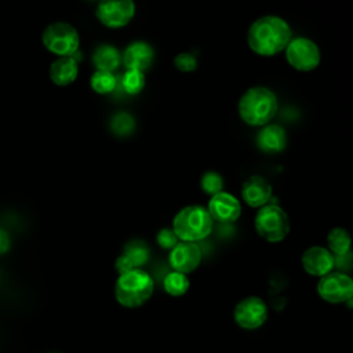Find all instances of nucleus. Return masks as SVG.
<instances>
[{
  "instance_id": "obj_28",
  "label": "nucleus",
  "mask_w": 353,
  "mask_h": 353,
  "mask_svg": "<svg viewBox=\"0 0 353 353\" xmlns=\"http://www.w3.org/2000/svg\"><path fill=\"white\" fill-rule=\"evenodd\" d=\"M10 245H11L10 234L4 229H0V255L6 254L10 250Z\"/></svg>"
},
{
  "instance_id": "obj_23",
  "label": "nucleus",
  "mask_w": 353,
  "mask_h": 353,
  "mask_svg": "<svg viewBox=\"0 0 353 353\" xmlns=\"http://www.w3.org/2000/svg\"><path fill=\"white\" fill-rule=\"evenodd\" d=\"M120 84L125 94L137 95L145 87V74L143 72H138V70H125L124 74L121 76Z\"/></svg>"
},
{
  "instance_id": "obj_2",
  "label": "nucleus",
  "mask_w": 353,
  "mask_h": 353,
  "mask_svg": "<svg viewBox=\"0 0 353 353\" xmlns=\"http://www.w3.org/2000/svg\"><path fill=\"white\" fill-rule=\"evenodd\" d=\"M241 120L254 127H262L274 117L279 103L274 92L266 87L248 88L239 101Z\"/></svg>"
},
{
  "instance_id": "obj_10",
  "label": "nucleus",
  "mask_w": 353,
  "mask_h": 353,
  "mask_svg": "<svg viewBox=\"0 0 353 353\" xmlns=\"http://www.w3.org/2000/svg\"><path fill=\"white\" fill-rule=\"evenodd\" d=\"M233 319L244 330H256L268 319V306L259 296H245L234 306Z\"/></svg>"
},
{
  "instance_id": "obj_24",
  "label": "nucleus",
  "mask_w": 353,
  "mask_h": 353,
  "mask_svg": "<svg viewBox=\"0 0 353 353\" xmlns=\"http://www.w3.org/2000/svg\"><path fill=\"white\" fill-rule=\"evenodd\" d=\"M135 127V121L134 117L130 113L125 112H120L116 113L112 120H110V130L119 135V137H125L130 135L132 132Z\"/></svg>"
},
{
  "instance_id": "obj_5",
  "label": "nucleus",
  "mask_w": 353,
  "mask_h": 353,
  "mask_svg": "<svg viewBox=\"0 0 353 353\" xmlns=\"http://www.w3.org/2000/svg\"><path fill=\"white\" fill-rule=\"evenodd\" d=\"M254 226L259 237L269 243L283 241L290 233L288 215L277 204L261 207L255 215Z\"/></svg>"
},
{
  "instance_id": "obj_22",
  "label": "nucleus",
  "mask_w": 353,
  "mask_h": 353,
  "mask_svg": "<svg viewBox=\"0 0 353 353\" xmlns=\"http://www.w3.org/2000/svg\"><path fill=\"white\" fill-rule=\"evenodd\" d=\"M90 85L97 94L105 95L114 91L117 85V79L112 72L95 70L90 77Z\"/></svg>"
},
{
  "instance_id": "obj_6",
  "label": "nucleus",
  "mask_w": 353,
  "mask_h": 353,
  "mask_svg": "<svg viewBox=\"0 0 353 353\" xmlns=\"http://www.w3.org/2000/svg\"><path fill=\"white\" fill-rule=\"evenodd\" d=\"M41 43L47 51L57 57H72L79 50L80 36L70 23L52 22L43 30Z\"/></svg>"
},
{
  "instance_id": "obj_16",
  "label": "nucleus",
  "mask_w": 353,
  "mask_h": 353,
  "mask_svg": "<svg viewBox=\"0 0 353 353\" xmlns=\"http://www.w3.org/2000/svg\"><path fill=\"white\" fill-rule=\"evenodd\" d=\"M243 200L254 208L266 205L272 197V185L261 175L250 176L241 188Z\"/></svg>"
},
{
  "instance_id": "obj_29",
  "label": "nucleus",
  "mask_w": 353,
  "mask_h": 353,
  "mask_svg": "<svg viewBox=\"0 0 353 353\" xmlns=\"http://www.w3.org/2000/svg\"><path fill=\"white\" fill-rule=\"evenodd\" d=\"M349 303H350V305H352V307H353V296H352V298H350V301H349Z\"/></svg>"
},
{
  "instance_id": "obj_9",
  "label": "nucleus",
  "mask_w": 353,
  "mask_h": 353,
  "mask_svg": "<svg viewBox=\"0 0 353 353\" xmlns=\"http://www.w3.org/2000/svg\"><path fill=\"white\" fill-rule=\"evenodd\" d=\"M317 292L321 299L330 303L349 302L353 296V279L342 272H330L320 277Z\"/></svg>"
},
{
  "instance_id": "obj_4",
  "label": "nucleus",
  "mask_w": 353,
  "mask_h": 353,
  "mask_svg": "<svg viewBox=\"0 0 353 353\" xmlns=\"http://www.w3.org/2000/svg\"><path fill=\"white\" fill-rule=\"evenodd\" d=\"M212 226L211 215L201 205L183 207L172 221V230L181 241H200L212 232Z\"/></svg>"
},
{
  "instance_id": "obj_27",
  "label": "nucleus",
  "mask_w": 353,
  "mask_h": 353,
  "mask_svg": "<svg viewBox=\"0 0 353 353\" xmlns=\"http://www.w3.org/2000/svg\"><path fill=\"white\" fill-rule=\"evenodd\" d=\"M156 241H157V244H159L161 248L171 251L181 240L176 237V234H175V232L172 230V228H171V229L164 228V229L159 230V233H157V236H156Z\"/></svg>"
},
{
  "instance_id": "obj_8",
  "label": "nucleus",
  "mask_w": 353,
  "mask_h": 353,
  "mask_svg": "<svg viewBox=\"0 0 353 353\" xmlns=\"http://www.w3.org/2000/svg\"><path fill=\"white\" fill-rule=\"evenodd\" d=\"M135 15L134 0H99L95 8L97 19L109 29L124 28Z\"/></svg>"
},
{
  "instance_id": "obj_13",
  "label": "nucleus",
  "mask_w": 353,
  "mask_h": 353,
  "mask_svg": "<svg viewBox=\"0 0 353 353\" xmlns=\"http://www.w3.org/2000/svg\"><path fill=\"white\" fill-rule=\"evenodd\" d=\"M303 270L314 277H323L327 273L332 272L335 265V256L330 252L328 248L321 245L309 247L301 258Z\"/></svg>"
},
{
  "instance_id": "obj_12",
  "label": "nucleus",
  "mask_w": 353,
  "mask_h": 353,
  "mask_svg": "<svg viewBox=\"0 0 353 353\" xmlns=\"http://www.w3.org/2000/svg\"><path fill=\"white\" fill-rule=\"evenodd\" d=\"M201 250L196 243L179 241L168 255L171 268L181 273H192L201 262Z\"/></svg>"
},
{
  "instance_id": "obj_21",
  "label": "nucleus",
  "mask_w": 353,
  "mask_h": 353,
  "mask_svg": "<svg viewBox=\"0 0 353 353\" xmlns=\"http://www.w3.org/2000/svg\"><path fill=\"white\" fill-rule=\"evenodd\" d=\"M190 287V281L185 273L181 272H170L163 280L164 291L171 296H182L188 292Z\"/></svg>"
},
{
  "instance_id": "obj_15",
  "label": "nucleus",
  "mask_w": 353,
  "mask_h": 353,
  "mask_svg": "<svg viewBox=\"0 0 353 353\" xmlns=\"http://www.w3.org/2000/svg\"><path fill=\"white\" fill-rule=\"evenodd\" d=\"M154 51L146 41H134L125 47L121 55V62L127 70L145 72L152 66Z\"/></svg>"
},
{
  "instance_id": "obj_25",
  "label": "nucleus",
  "mask_w": 353,
  "mask_h": 353,
  "mask_svg": "<svg viewBox=\"0 0 353 353\" xmlns=\"http://www.w3.org/2000/svg\"><path fill=\"white\" fill-rule=\"evenodd\" d=\"M200 186L201 190L210 196H214L219 192H222L223 188V179L222 176L215 172V171H207L205 174H203L201 181H200Z\"/></svg>"
},
{
  "instance_id": "obj_14",
  "label": "nucleus",
  "mask_w": 353,
  "mask_h": 353,
  "mask_svg": "<svg viewBox=\"0 0 353 353\" xmlns=\"http://www.w3.org/2000/svg\"><path fill=\"white\" fill-rule=\"evenodd\" d=\"M149 247L141 240H132L124 245L123 252L117 256L114 268L119 274L130 272L132 269H141L149 261Z\"/></svg>"
},
{
  "instance_id": "obj_1",
  "label": "nucleus",
  "mask_w": 353,
  "mask_h": 353,
  "mask_svg": "<svg viewBox=\"0 0 353 353\" xmlns=\"http://www.w3.org/2000/svg\"><path fill=\"white\" fill-rule=\"evenodd\" d=\"M290 25L277 15H263L255 19L247 32L248 47L261 57H273L285 50L291 41Z\"/></svg>"
},
{
  "instance_id": "obj_26",
  "label": "nucleus",
  "mask_w": 353,
  "mask_h": 353,
  "mask_svg": "<svg viewBox=\"0 0 353 353\" xmlns=\"http://www.w3.org/2000/svg\"><path fill=\"white\" fill-rule=\"evenodd\" d=\"M174 65L179 72L192 73L197 68V59L190 52H181L174 58Z\"/></svg>"
},
{
  "instance_id": "obj_3",
  "label": "nucleus",
  "mask_w": 353,
  "mask_h": 353,
  "mask_svg": "<svg viewBox=\"0 0 353 353\" xmlns=\"http://www.w3.org/2000/svg\"><path fill=\"white\" fill-rule=\"evenodd\" d=\"M154 281L152 276L141 269H132L119 274L114 284L116 301L128 309H135L145 305L153 295Z\"/></svg>"
},
{
  "instance_id": "obj_19",
  "label": "nucleus",
  "mask_w": 353,
  "mask_h": 353,
  "mask_svg": "<svg viewBox=\"0 0 353 353\" xmlns=\"http://www.w3.org/2000/svg\"><path fill=\"white\" fill-rule=\"evenodd\" d=\"M92 63L97 70L113 73L121 63V54L110 44H101L92 54Z\"/></svg>"
},
{
  "instance_id": "obj_30",
  "label": "nucleus",
  "mask_w": 353,
  "mask_h": 353,
  "mask_svg": "<svg viewBox=\"0 0 353 353\" xmlns=\"http://www.w3.org/2000/svg\"><path fill=\"white\" fill-rule=\"evenodd\" d=\"M92 1H94V0H92ZM97 1H99V0H97Z\"/></svg>"
},
{
  "instance_id": "obj_17",
  "label": "nucleus",
  "mask_w": 353,
  "mask_h": 353,
  "mask_svg": "<svg viewBox=\"0 0 353 353\" xmlns=\"http://www.w3.org/2000/svg\"><path fill=\"white\" fill-rule=\"evenodd\" d=\"M256 145L265 153L283 152L287 145V134L277 124H266L256 135Z\"/></svg>"
},
{
  "instance_id": "obj_7",
  "label": "nucleus",
  "mask_w": 353,
  "mask_h": 353,
  "mask_svg": "<svg viewBox=\"0 0 353 353\" xmlns=\"http://www.w3.org/2000/svg\"><path fill=\"white\" fill-rule=\"evenodd\" d=\"M284 51L287 62L299 72H310L320 63L319 46L307 37L291 39Z\"/></svg>"
},
{
  "instance_id": "obj_20",
  "label": "nucleus",
  "mask_w": 353,
  "mask_h": 353,
  "mask_svg": "<svg viewBox=\"0 0 353 353\" xmlns=\"http://www.w3.org/2000/svg\"><path fill=\"white\" fill-rule=\"evenodd\" d=\"M328 250L334 256H343L350 251L352 236L345 228H334L327 234Z\"/></svg>"
},
{
  "instance_id": "obj_18",
  "label": "nucleus",
  "mask_w": 353,
  "mask_h": 353,
  "mask_svg": "<svg viewBox=\"0 0 353 353\" xmlns=\"http://www.w3.org/2000/svg\"><path fill=\"white\" fill-rule=\"evenodd\" d=\"M79 74V63L72 57H58L50 65V79L55 85L66 87L72 84Z\"/></svg>"
},
{
  "instance_id": "obj_11",
  "label": "nucleus",
  "mask_w": 353,
  "mask_h": 353,
  "mask_svg": "<svg viewBox=\"0 0 353 353\" xmlns=\"http://www.w3.org/2000/svg\"><path fill=\"white\" fill-rule=\"evenodd\" d=\"M207 211L214 222L233 223L240 218L241 205L240 201L233 194L222 190L211 196Z\"/></svg>"
}]
</instances>
